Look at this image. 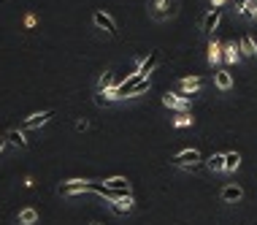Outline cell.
<instances>
[{"label":"cell","mask_w":257,"mask_h":225,"mask_svg":"<svg viewBox=\"0 0 257 225\" xmlns=\"http://www.w3.org/2000/svg\"><path fill=\"white\" fill-rule=\"evenodd\" d=\"M206 166H208V171L211 174H219V171H225V155H211V158L206 160Z\"/></svg>","instance_id":"19"},{"label":"cell","mask_w":257,"mask_h":225,"mask_svg":"<svg viewBox=\"0 0 257 225\" xmlns=\"http://www.w3.org/2000/svg\"><path fill=\"white\" fill-rule=\"evenodd\" d=\"M116 101V95H114V90H108V93H95V106H108V103H114Z\"/></svg>","instance_id":"23"},{"label":"cell","mask_w":257,"mask_h":225,"mask_svg":"<svg viewBox=\"0 0 257 225\" xmlns=\"http://www.w3.org/2000/svg\"><path fill=\"white\" fill-rule=\"evenodd\" d=\"M92 25L98 27V30L106 33L108 38H116V36H119V30H116V22L108 17L106 11H95V14H92Z\"/></svg>","instance_id":"5"},{"label":"cell","mask_w":257,"mask_h":225,"mask_svg":"<svg viewBox=\"0 0 257 225\" xmlns=\"http://www.w3.org/2000/svg\"><path fill=\"white\" fill-rule=\"evenodd\" d=\"M219 198L225 203H238L241 198H244V187L241 185H225L219 190Z\"/></svg>","instance_id":"12"},{"label":"cell","mask_w":257,"mask_h":225,"mask_svg":"<svg viewBox=\"0 0 257 225\" xmlns=\"http://www.w3.org/2000/svg\"><path fill=\"white\" fill-rule=\"evenodd\" d=\"M227 3H230V0H208V6H211V9H225Z\"/></svg>","instance_id":"27"},{"label":"cell","mask_w":257,"mask_h":225,"mask_svg":"<svg viewBox=\"0 0 257 225\" xmlns=\"http://www.w3.org/2000/svg\"><path fill=\"white\" fill-rule=\"evenodd\" d=\"M214 87H217L219 93H230V90H233V73L227 71V68L217 71V73H214Z\"/></svg>","instance_id":"13"},{"label":"cell","mask_w":257,"mask_h":225,"mask_svg":"<svg viewBox=\"0 0 257 225\" xmlns=\"http://www.w3.org/2000/svg\"><path fill=\"white\" fill-rule=\"evenodd\" d=\"M108 209L116 217H127V214L136 212V198L133 195H122V198H116V201H108Z\"/></svg>","instance_id":"6"},{"label":"cell","mask_w":257,"mask_h":225,"mask_svg":"<svg viewBox=\"0 0 257 225\" xmlns=\"http://www.w3.org/2000/svg\"><path fill=\"white\" fill-rule=\"evenodd\" d=\"M57 114L54 109H46V111H38V114H30V117H25L22 119V130H36V128H44L49 119Z\"/></svg>","instance_id":"7"},{"label":"cell","mask_w":257,"mask_h":225,"mask_svg":"<svg viewBox=\"0 0 257 225\" xmlns=\"http://www.w3.org/2000/svg\"><path fill=\"white\" fill-rule=\"evenodd\" d=\"M106 187H111V190H124V193H130V182L124 179V177H111V179H106Z\"/></svg>","instance_id":"22"},{"label":"cell","mask_w":257,"mask_h":225,"mask_svg":"<svg viewBox=\"0 0 257 225\" xmlns=\"http://www.w3.org/2000/svg\"><path fill=\"white\" fill-rule=\"evenodd\" d=\"M225 60H227V65H238V62L244 60V54H241V44L227 41V44H225Z\"/></svg>","instance_id":"15"},{"label":"cell","mask_w":257,"mask_h":225,"mask_svg":"<svg viewBox=\"0 0 257 225\" xmlns=\"http://www.w3.org/2000/svg\"><path fill=\"white\" fill-rule=\"evenodd\" d=\"M6 146H9V138H6V136H0V152H3Z\"/></svg>","instance_id":"29"},{"label":"cell","mask_w":257,"mask_h":225,"mask_svg":"<svg viewBox=\"0 0 257 225\" xmlns=\"http://www.w3.org/2000/svg\"><path fill=\"white\" fill-rule=\"evenodd\" d=\"M200 163V152L198 149H182V152H176L171 158V166H176V168H187V171H192V168H195Z\"/></svg>","instance_id":"3"},{"label":"cell","mask_w":257,"mask_h":225,"mask_svg":"<svg viewBox=\"0 0 257 225\" xmlns=\"http://www.w3.org/2000/svg\"><path fill=\"white\" fill-rule=\"evenodd\" d=\"M241 54H244L246 60H257V41L249 36V33H244V36H241Z\"/></svg>","instance_id":"14"},{"label":"cell","mask_w":257,"mask_h":225,"mask_svg":"<svg viewBox=\"0 0 257 225\" xmlns=\"http://www.w3.org/2000/svg\"><path fill=\"white\" fill-rule=\"evenodd\" d=\"M36 25H38L36 14H27V17H25V27H27V30H33V27H36Z\"/></svg>","instance_id":"26"},{"label":"cell","mask_w":257,"mask_h":225,"mask_svg":"<svg viewBox=\"0 0 257 225\" xmlns=\"http://www.w3.org/2000/svg\"><path fill=\"white\" fill-rule=\"evenodd\" d=\"M76 130H89V122L87 119H79V122H76Z\"/></svg>","instance_id":"28"},{"label":"cell","mask_w":257,"mask_h":225,"mask_svg":"<svg viewBox=\"0 0 257 225\" xmlns=\"http://www.w3.org/2000/svg\"><path fill=\"white\" fill-rule=\"evenodd\" d=\"M182 0H149V17L155 22H168L179 14Z\"/></svg>","instance_id":"2"},{"label":"cell","mask_w":257,"mask_h":225,"mask_svg":"<svg viewBox=\"0 0 257 225\" xmlns=\"http://www.w3.org/2000/svg\"><path fill=\"white\" fill-rule=\"evenodd\" d=\"M195 119H192V114L187 111V114H179L176 119H173V128H187V125H192Z\"/></svg>","instance_id":"25"},{"label":"cell","mask_w":257,"mask_h":225,"mask_svg":"<svg viewBox=\"0 0 257 225\" xmlns=\"http://www.w3.org/2000/svg\"><path fill=\"white\" fill-rule=\"evenodd\" d=\"M87 190H92V182L87 179H68L62 182V185L57 187L60 195H76V193H87Z\"/></svg>","instance_id":"9"},{"label":"cell","mask_w":257,"mask_h":225,"mask_svg":"<svg viewBox=\"0 0 257 225\" xmlns=\"http://www.w3.org/2000/svg\"><path fill=\"white\" fill-rule=\"evenodd\" d=\"M160 60H163L160 52H149V57H138L136 60V73L141 76V79H149V73L160 65Z\"/></svg>","instance_id":"4"},{"label":"cell","mask_w":257,"mask_h":225,"mask_svg":"<svg viewBox=\"0 0 257 225\" xmlns=\"http://www.w3.org/2000/svg\"><path fill=\"white\" fill-rule=\"evenodd\" d=\"M222 57H225V44H219V41H208V54H206L208 65L214 68Z\"/></svg>","instance_id":"16"},{"label":"cell","mask_w":257,"mask_h":225,"mask_svg":"<svg viewBox=\"0 0 257 225\" xmlns=\"http://www.w3.org/2000/svg\"><path fill=\"white\" fill-rule=\"evenodd\" d=\"M108 90H114V73L111 71H103L98 76V93H108Z\"/></svg>","instance_id":"20"},{"label":"cell","mask_w":257,"mask_h":225,"mask_svg":"<svg viewBox=\"0 0 257 225\" xmlns=\"http://www.w3.org/2000/svg\"><path fill=\"white\" fill-rule=\"evenodd\" d=\"M6 138H9V144L11 146H17V149H27V146H30V141H27V138H25V133L22 130H19V128H11L9 133H6Z\"/></svg>","instance_id":"17"},{"label":"cell","mask_w":257,"mask_h":225,"mask_svg":"<svg viewBox=\"0 0 257 225\" xmlns=\"http://www.w3.org/2000/svg\"><path fill=\"white\" fill-rule=\"evenodd\" d=\"M238 11V17H252V9H249V0H230Z\"/></svg>","instance_id":"24"},{"label":"cell","mask_w":257,"mask_h":225,"mask_svg":"<svg viewBox=\"0 0 257 225\" xmlns=\"http://www.w3.org/2000/svg\"><path fill=\"white\" fill-rule=\"evenodd\" d=\"M252 19H254V22H257V11H254V17H252Z\"/></svg>","instance_id":"30"},{"label":"cell","mask_w":257,"mask_h":225,"mask_svg":"<svg viewBox=\"0 0 257 225\" xmlns=\"http://www.w3.org/2000/svg\"><path fill=\"white\" fill-rule=\"evenodd\" d=\"M17 220H19V225H36L38 222V212L33 206H25L22 212L17 214Z\"/></svg>","instance_id":"18"},{"label":"cell","mask_w":257,"mask_h":225,"mask_svg":"<svg viewBox=\"0 0 257 225\" xmlns=\"http://www.w3.org/2000/svg\"><path fill=\"white\" fill-rule=\"evenodd\" d=\"M219 19H222V9L206 11L203 17H200V33H203V36H214V30H217Z\"/></svg>","instance_id":"8"},{"label":"cell","mask_w":257,"mask_h":225,"mask_svg":"<svg viewBox=\"0 0 257 225\" xmlns=\"http://www.w3.org/2000/svg\"><path fill=\"white\" fill-rule=\"evenodd\" d=\"M200 87H203V76H184V79L176 82V90L179 93H190V95H198Z\"/></svg>","instance_id":"11"},{"label":"cell","mask_w":257,"mask_h":225,"mask_svg":"<svg viewBox=\"0 0 257 225\" xmlns=\"http://www.w3.org/2000/svg\"><path fill=\"white\" fill-rule=\"evenodd\" d=\"M89 225H100V222H89Z\"/></svg>","instance_id":"31"},{"label":"cell","mask_w":257,"mask_h":225,"mask_svg":"<svg viewBox=\"0 0 257 225\" xmlns=\"http://www.w3.org/2000/svg\"><path fill=\"white\" fill-rule=\"evenodd\" d=\"M163 106L165 109H176V111H182V114H187V111H190V106H192V101H187V98H182L179 93H165L163 95Z\"/></svg>","instance_id":"10"},{"label":"cell","mask_w":257,"mask_h":225,"mask_svg":"<svg viewBox=\"0 0 257 225\" xmlns=\"http://www.w3.org/2000/svg\"><path fill=\"white\" fill-rule=\"evenodd\" d=\"M238 166H241V155L238 152H225V171L233 174Z\"/></svg>","instance_id":"21"},{"label":"cell","mask_w":257,"mask_h":225,"mask_svg":"<svg viewBox=\"0 0 257 225\" xmlns=\"http://www.w3.org/2000/svg\"><path fill=\"white\" fill-rule=\"evenodd\" d=\"M152 87V82L149 79H141L136 71L124 79L119 87H114V95H116V101H124V98H138V95H144L147 90Z\"/></svg>","instance_id":"1"}]
</instances>
